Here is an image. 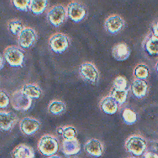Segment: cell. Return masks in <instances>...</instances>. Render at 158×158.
I'll use <instances>...</instances> for the list:
<instances>
[{
	"instance_id": "obj_1",
	"label": "cell",
	"mask_w": 158,
	"mask_h": 158,
	"mask_svg": "<svg viewBox=\"0 0 158 158\" xmlns=\"http://www.w3.org/2000/svg\"><path fill=\"white\" fill-rule=\"evenodd\" d=\"M59 147L57 138L50 134L43 135L38 141V149L44 156H51L55 155Z\"/></svg>"
},
{
	"instance_id": "obj_2",
	"label": "cell",
	"mask_w": 158,
	"mask_h": 158,
	"mask_svg": "<svg viewBox=\"0 0 158 158\" xmlns=\"http://www.w3.org/2000/svg\"><path fill=\"white\" fill-rule=\"evenodd\" d=\"M4 58L12 67H21L25 59L23 51L17 46H9L4 51Z\"/></svg>"
},
{
	"instance_id": "obj_3",
	"label": "cell",
	"mask_w": 158,
	"mask_h": 158,
	"mask_svg": "<svg viewBox=\"0 0 158 158\" xmlns=\"http://www.w3.org/2000/svg\"><path fill=\"white\" fill-rule=\"evenodd\" d=\"M125 146L128 152L134 156H139L145 152L147 148V142L143 136L133 135L127 139Z\"/></svg>"
},
{
	"instance_id": "obj_4",
	"label": "cell",
	"mask_w": 158,
	"mask_h": 158,
	"mask_svg": "<svg viewBox=\"0 0 158 158\" xmlns=\"http://www.w3.org/2000/svg\"><path fill=\"white\" fill-rule=\"evenodd\" d=\"M70 43L69 36L61 32L52 35L48 40V44L51 51L56 54L64 52L69 47Z\"/></svg>"
},
{
	"instance_id": "obj_5",
	"label": "cell",
	"mask_w": 158,
	"mask_h": 158,
	"mask_svg": "<svg viewBox=\"0 0 158 158\" xmlns=\"http://www.w3.org/2000/svg\"><path fill=\"white\" fill-rule=\"evenodd\" d=\"M67 16V8L62 4L53 6L47 13L48 22L55 27H58L63 24Z\"/></svg>"
},
{
	"instance_id": "obj_6",
	"label": "cell",
	"mask_w": 158,
	"mask_h": 158,
	"mask_svg": "<svg viewBox=\"0 0 158 158\" xmlns=\"http://www.w3.org/2000/svg\"><path fill=\"white\" fill-rule=\"evenodd\" d=\"M80 75L85 81L92 84L98 83L99 79V73L96 65L90 62L82 63L78 69Z\"/></svg>"
},
{
	"instance_id": "obj_7",
	"label": "cell",
	"mask_w": 158,
	"mask_h": 158,
	"mask_svg": "<svg viewBox=\"0 0 158 158\" xmlns=\"http://www.w3.org/2000/svg\"><path fill=\"white\" fill-rule=\"evenodd\" d=\"M10 103L14 109L18 111H27L31 106L32 100L20 89L14 91L10 97Z\"/></svg>"
},
{
	"instance_id": "obj_8",
	"label": "cell",
	"mask_w": 158,
	"mask_h": 158,
	"mask_svg": "<svg viewBox=\"0 0 158 158\" xmlns=\"http://www.w3.org/2000/svg\"><path fill=\"white\" fill-rule=\"evenodd\" d=\"M67 15L75 23H78L84 20L87 11L84 4L78 1L69 2L67 7Z\"/></svg>"
},
{
	"instance_id": "obj_9",
	"label": "cell",
	"mask_w": 158,
	"mask_h": 158,
	"mask_svg": "<svg viewBox=\"0 0 158 158\" xmlns=\"http://www.w3.org/2000/svg\"><path fill=\"white\" fill-rule=\"evenodd\" d=\"M37 34L31 27H25L18 35V43L23 49L31 48L36 42Z\"/></svg>"
},
{
	"instance_id": "obj_10",
	"label": "cell",
	"mask_w": 158,
	"mask_h": 158,
	"mask_svg": "<svg viewBox=\"0 0 158 158\" xmlns=\"http://www.w3.org/2000/svg\"><path fill=\"white\" fill-rule=\"evenodd\" d=\"M104 28L112 35L119 33L124 28L125 20L118 14H113L109 16L104 22Z\"/></svg>"
},
{
	"instance_id": "obj_11",
	"label": "cell",
	"mask_w": 158,
	"mask_h": 158,
	"mask_svg": "<svg viewBox=\"0 0 158 158\" xmlns=\"http://www.w3.org/2000/svg\"><path fill=\"white\" fill-rule=\"evenodd\" d=\"M41 122L36 118L31 117H25L21 119L19 123V128L22 133L25 135L30 136L40 129Z\"/></svg>"
},
{
	"instance_id": "obj_12",
	"label": "cell",
	"mask_w": 158,
	"mask_h": 158,
	"mask_svg": "<svg viewBox=\"0 0 158 158\" xmlns=\"http://www.w3.org/2000/svg\"><path fill=\"white\" fill-rule=\"evenodd\" d=\"M131 50L125 43H118L112 49V56L117 61L126 60L130 56Z\"/></svg>"
},
{
	"instance_id": "obj_13",
	"label": "cell",
	"mask_w": 158,
	"mask_h": 158,
	"mask_svg": "<svg viewBox=\"0 0 158 158\" xmlns=\"http://www.w3.org/2000/svg\"><path fill=\"white\" fill-rule=\"evenodd\" d=\"M143 48L149 56H158V37L151 33L144 40Z\"/></svg>"
},
{
	"instance_id": "obj_14",
	"label": "cell",
	"mask_w": 158,
	"mask_h": 158,
	"mask_svg": "<svg viewBox=\"0 0 158 158\" xmlns=\"http://www.w3.org/2000/svg\"><path fill=\"white\" fill-rule=\"evenodd\" d=\"M17 117L15 114L12 112L1 110L0 112L1 129L4 131L10 130L15 124Z\"/></svg>"
},
{
	"instance_id": "obj_15",
	"label": "cell",
	"mask_w": 158,
	"mask_h": 158,
	"mask_svg": "<svg viewBox=\"0 0 158 158\" xmlns=\"http://www.w3.org/2000/svg\"><path fill=\"white\" fill-rule=\"evenodd\" d=\"M84 148L88 154L96 157L102 156L104 152L103 144L99 139L96 138L89 139L85 143Z\"/></svg>"
},
{
	"instance_id": "obj_16",
	"label": "cell",
	"mask_w": 158,
	"mask_h": 158,
	"mask_svg": "<svg viewBox=\"0 0 158 158\" xmlns=\"http://www.w3.org/2000/svg\"><path fill=\"white\" fill-rule=\"evenodd\" d=\"M99 106L102 111L108 115L115 114L118 109V104L110 95L102 98L100 101Z\"/></svg>"
},
{
	"instance_id": "obj_17",
	"label": "cell",
	"mask_w": 158,
	"mask_h": 158,
	"mask_svg": "<svg viewBox=\"0 0 158 158\" xmlns=\"http://www.w3.org/2000/svg\"><path fill=\"white\" fill-rule=\"evenodd\" d=\"M131 89L133 94L138 99L144 98L148 90V84L144 80L135 79L131 84Z\"/></svg>"
},
{
	"instance_id": "obj_18",
	"label": "cell",
	"mask_w": 158,
	"mask_h": 158,
	"mask_svg": "<svg viewBox=\"0 0 158 158\" xmlns=\"http://www.w3.org/2000/svg\"><path fill=\"white\" fill-rule=\"evenodd\" d=\"M35 155L33 148L25 144L17 146L12 152V158H35Z\"/></svg>"
},
{
	"instance_id": "obj_19",
	"label": "cell",
	"mask_w": 158,
	"mask_h": 158,
	"mask_svg": "<svg viewBox=\"0 0 158 158\" xmlns=\"http://www.w3.org/2000/svg\"><path fill=\"white\" fill-rule=\"evenodd\" d=\"M81 149L78 140L75 138L70 139H64L62 142V151L67 156H72L78 154Z\"/></svg>"
},
{
	"instance_id": "obj_20",
	"label": "cell",
	"mask_w": 158,
	"mask_h": 158,
	"mask_svg": "<svg viewBox=\"0 0 158 158\" xmlns=\"http://www.w3.org/2000/svg\"><path fill=\"white\" fill-rule=\"evenodd\" d=\"M21 90L31 99H38L42 93L41 88L35 83L25 84L22 86Z\"/></svg>"
},
{
	"instance_id": "obj_21",
	"label": "cell",
	"mask_w": 158,
	"mask_h": 158,
	"mask_svg": "<svg viewBox=\"0 0 158 158\" xmlns=\"http://www.w3.org/2000/svg\"><path fill=\"white\" fill-rule=\"evenodd\" d=\"M48 109L50 114L54 115H59L65 112L66 106L63 101L54 99L49 103Z\"/></svg>"
},
{
	"instance_id": "obj_22",
	"label": "cell",
	"mask_w": 158,
	"mask_h": 158,
	"mask_svg": "<svg viewBox=\"0 0 158 158\" xmlns=\"http://www.w3.org/2000/svg\"><path fill=\"white\" fill-rule=\"evenodd\" d=\"M48 4V1L32 0L30 2V10L35 15H40L43 14L46 9Z\"/></svg>"
},
{
	"instance_id": "obj_23",
	"label": "cell",
	"mask_w": 158,
	"mask_h": 158,
	"mask_svg": "<svg viewBox=\"0 0 158 158\" xmlns=\"http://www.w3.org/2000/svg\"><path fill=\"white\" fill-rule=\"evenodd\" d=\"M150 73L148 66L145 64H138L133 69V75L136 79L146 80Z\"/></svg>"
},
{
	"instance_id": "obj_24",
	"label": "cell",
	"mask_w": 158,
	"mask_h": 158,
	"mask_svg": "<svg viewBox=\"0 0 158 158\" xmlns=\"http://www.w3.org/2000/svg\"><path fill=\"white\" fill-rule=\"evenodd\" d=\"M128 90L127 89H120L112 88L110 95L117 101L118 104H123L127 101L128 97Z\"/></svg>"
},
{
	"instance_id": "obj_25",
	"label": "cell",
	"mask_w": 158,
	"mask_h": 158,
	"mask_svg": "<svg viewBox=\"0 0 158 158\" xmlns=\"http://www.w3.org/2000/svg\"><path fill=\"white\" fill-rule=\"evenodd\" d=\"M7 28L9 31L14 35H19L25 28L22 22L17 19H12L7 23Z\"/></svg>"
},
{
	"instance_id": "obj_26",
	"label": "cell",
	"mask_w": 158,
	"mask_h": 158,
	"mask_svg": "<svg viewBox=\"0 0 158 158\" xmlns=\"http://www.w3.org/2000/svg\"><path fill=\"white\" fill-rule=\"evenodd\" d=\"M122 118L126 124L131 125L136 122L137 115L136 112L131 109L126 108L122 112Z\"/></svg>"
},
{
	"instance_id": "obj_27",
	"label": "cell",
	"mask_w": 158,
	"mask_h": 158,
	"mask_svg": "<svg viewBox=\"0 0 158 158\" xmlns=\"http://www.w3.org/2000/svg\"><path fill=\"white\" fill-rule=\"evenodd\" d=\"M77 134L76 128L72 125H67L63 127L62 137L64 139H70L75 138Z\"/></svg>"
},
{
	"instance_id": "obj_28",
	"label": "cell",
	"mask_w": 158,
	"mask_h": 158,
	"mask_svg": "<svg viewBox=\"0 0 158 158\" xmlns=\"http://www.w3.org/2000/svg\"><path fill=\"white\" fill-rule=\"evenodd\" d=\"M127 80L125 77L122 75L117 76L113 81V88L120 89H127Z\"/></svg>"
},
{
	"instance_id": "obj_29",
	"label": "cell",
	"mask_w": 158,
	"mask_h": 158,
	"mask_svg": "<svg viewBox=\"0 0 158 158\" xmlns=\"http://www.w3.org/2000/svg\"><path fill=\"white\" fill-rule=\"evenodd\" d=\"M30 2L31 1H17V0H14L11 1V2L12 3L13 6L15 9H17L19 10L25 11V12L30 10Z\"/></svg>"
},
{
	"instance_id": "obj_30",
	"label": "cell",
	"mask_w": 158,
	"mask_h": 158,
	"mask_svg": "<svg viewBox=\"0 0 158 158\" xmlns=\"http://www.w3.org/2000/svg\"><path fill=\"white\" fill-rule=\"evenodd\" d=\"M0 96H1L0 107L1 109L6 108L9 105V102L10 101L9 96L7 94V93L5 91H4L3 89H1Z\"/></svg>"
},
{
	"instance_id": "obj_31",
	"label": "cell",
	"mask_w": 158,
	"mask_h": 158,
	"mask_svg": "<svg viewBox=\"0 0 158 158\" xmlns=\"http://www.w3.org/2000/svg\"><path fill=\"white\" fill-rule=\"evenodd\" d=\"M151 33L153 35L158 37V19H156L152 24Z\"/></svg>"
},
{
	"instance_id": "obj_32",
	"label": "cell",
	"mask_w": 158,
	"mask_h": 158,
	"mask_svg": "<svg viewBox=\"0 0 158 158\" xmlns=\"http://www.w3.org/2000/svg\"><path fill=\"white\" fill-rule=\"evenodd\" d=\"M143 158H158V154L154 152L149 151L144 153Z\"/></svg>"
},
{
	"instance_id": "obj_33",
	"label": "cell",
	"mask_w": 158,
	"mask_h": 158,
	"mask_svg": "<svg viewBox=\"0 0 158 158\" xmlns=\"http://www.w3.org/2000/svg\"><path fill=\"white\" fill-rule=\"evenodd\" d=\"M57 133L60 135H62L63 133V127H59L57 128Z\"/></svg>"
},
{
	"instance_id": "obj_34",
	"label": "cell",
	"mask_w": 158,
	"mask_h": 158,
	"mask_svg": "<svg viewBox=\"0 0 158 158\" xmlns=\"http://www.w3.org/2000/svg\"><path fill=\"white\" fill-rule=\"evenodd\" d=\"M4 60H5L4 57H2V55H1V65H0V67H1V69L3 68V67H4V64H5V62H4Z\"/></svg>"
},
{
	"instance_id": "obj_35",
	"label": "cell",
	"mask_w": 158,
	"mask_h": 158,
	"mask_svg": "<svg viewBox=\"0 0 158 158\" xmlns=\"http://www.w3.org/2000/svg\"><path fill=\"white\" fill-rule=\"evenodd\" d=\"M155 70H156V72H157V74H158V61L156 63V65H155Z\"/></svg>"
},
{
	"instance_id": "obj_36",
	"label": "cell",
	"mask_w": 158,
	"mask_h": 158,
	"mask_svg": "<svg viewBox=\"0 0 158 158\" xmlns=\"http://www.w3.org/2000/svg\"><path fill=\"white\" fill-rule=\"evenodd\" d=\"M48 158H61V157L59 156H57V155H53V156H51L49 157Z\"/></svg>"
},
{
	"instance_id": "obj_37",
	"label": "cell",
	"mask_w": 158,
	"mask_h": 158,
	"mask_svg": "<svg viewBox=\"0 0 158 158\" xmlns=\"http://www.w3.org/2000/svg\"><path fill=\"white\" fill-rule=\"evenodd\" d=\"M128 158H136V157H130Z\"/></svg>"
}]
</instances>
